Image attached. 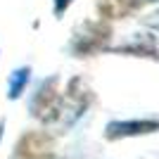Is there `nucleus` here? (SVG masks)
Returning <instances> with one entry per match:
<instances>
[{
  "label": "nucleus",
  "mask_w": 159,
  "mask_h": 159,
  "mask_svg": "<svg viewBox=\"0 0 159 159\" xmlns=\"http://www.w3.org/2000/svg\"><path fill=\"white\" fill-rule=\"evenodd\" d=\"M112 38V26L107 21H83L71 38V52L76 57H90V55L105 50L107 43Z\"/></svg>",
  "instance_id": "nucleus-1"
},
{
  "label": "nucleus",
  "mask_w": 159,
  "mask_h": 159,
  "mask_svg": "<svg viewBox=\"0 0 159 159\" xmlns=\"http://www.w3.org/2000/svg\"><path fill=\"white\" fill-rule=\"evenodd\" d=\"M31 114L43 124H52L62 114V95L57 90V79H48L36 98L31 100Z\"/></svg>",
  "instance_id": "nucleus-2"
},
{
  "label": "nucleus",
  "mask_w": 159,
  "mask_h": 159,
  "mask_svg": "<svg viewBox=\"0 0 159 159\" xmlns=\"http://www.w3.org/2000/svg\"><path fill=\"white\" fill-rule=\"evenodd\" d=\"M17 159H55L52 135L40 131H29L17 145Z\"/></svg>",
  "instance_id": "nucleus-3"
},
{
  "label": "nucleus",
  "mask_w": 159,
  "mask_h": 159,
  "mask_svg": "<svg viewBox=\"0 0 159 159\" xmlns=\"http://www.w3.org/2000/svg\"><path fill=\"white\" fill-rule=\"evenodd\" d=\"M157 128H159L157 121H116V124L107 126V140L140 135V133H150V131H157Z\"/></svg>",
  "instance_id": "nucleus-4"
},
{
  "label": "nucleus",
  "mask_w": 159,
  "mask_h": 159,
  "mask_svg": "<svg viewBox=\"0 0 159 159\" xmlns=\"http://www.w3.org/2000/svg\"><path fill=\"white\" fill-rule=\"evenodd\" d=\"M145 5L143 0H98V12L105 19H121Z\"/></svg>",
  "instance_id": "nucleus-5"
},
{
  "label": "nucleus",
  "mask_w": 159,
  "mask_h": 159,
  "mask_svg": "<svg viewBox=\"0 0 159 159\" xmlns=\"http://www.w3.org/2000/svg\"><path fill=\"white\" fill-rule=\"evenodd\" d=\"M116 52H128V55H138V57H159L157 52V43L152 36H135L133 40L124 43V45L114 48Z\"/></svg>",
  "instance_id": "nucleus-6"
},
{
  "label": "nucleus",
  "mask_w": 159,
  "mask_h": 159,
  "mask_svg": "<svg viewBox=\"0 0 159 159\" xmlns=\"http://www.w3.org/2000/svg\"><path fill=\"white\" fill-rule=\"evenodd\" d=\"M29 74H31V69H29V66H21V69H17V71L10 76V98L21 95V90H24V86H26V81H29Z\"/></svg>",
  "instance_id": "nucleus-7"
},
{
  "label": "nucleus",
  "mask_w": 159,
  "mask_h": 159,
  "mask_svg": "<svg viewBox=\"0 0 159 159\" xmlns=\"http://www.w3.org/2000/svg\"><path fill=\"white\" fill-rule=\"evenodd\" d=\"M74 0H55V14H57V17H62V14L66 12V7L71 5Z\"/></svg>",
  "instance_id": "nucleus-8"
},
{
  "label": "nucleus",
  "mask_w": 159,
  "mask_h": 159,
  "mask_svg": "<svg viewBox=\"0 0 159 159\" xmlns=\"http://www.w3.org/2000/svg\"><path fill=\"white\" fill-rule=\"evenodd\" d=\"M143 2H157V0H143Z\"/></svg>",
  "instance_id": "nucleus-9"
}]
</instances>
